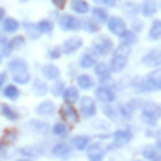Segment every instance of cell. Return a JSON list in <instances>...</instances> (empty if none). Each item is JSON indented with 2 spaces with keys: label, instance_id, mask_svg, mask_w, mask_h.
Instances as JSON below:
<instances>
[{
  "label": "cell",
  "instance_id": "1",
  "mask_svg": "<svg viewBox=\"0 0 161 161\" xmlns=\"http://www.w3.org/2000/svg\"><path fill=\"white\" fill-rule=\"evenodd\" d=\"M109 56H111V59H109V69H111V72L119 74V72L126 70V67H128L130 56H131V45H126V43L120 41V43L113 48V52Z\"/></svg>",
  "mask_w": 161,
  "mask_h": 161
},
{
  "label": "cell",
  "instance_id": "2",
  "mask_svg": "<svg viewBox=\"0 0 161 161\" xmlns=\"http://www.w3.org/2000/svg\"><path fill=\"white\" fill-rule=\"evenodd\" d=\"M161 119V106L154 100H148V102H143L141 106V122L145 126H152L156 128L158 122Z\"/></svg>",
  "mask_w": 161,
  "mask_h": 161
},
{
  "label": "cell",
  "instance_id": "3",
  "mask_svg": "<svg viewBox=\"0 0 161 161\" xmlns=\"http://www.w3.org/2000/svg\"><path fill=\"white\" fill-rule=\"evenodd\" d=\"M115 48V43H113V39L109 35H104V33H100L95 37V41H93V45H91V50H93V54L97 56V58H104V56H109Z\"/></svg>",
  "mask_w": 161,
  "mask_h": 161
},
{
  "label": "cell",
  "instance_id": "4",
  "mask_svg": "<svg viewBox=\"0 0 161 161\" xmlns=\"http://www.w3.org/2000/svg\"><path fill=\"white\" fill-rule=\"evenodd\" d=\"M95 98L102 104H108V102H115L117 100V87L113 81L108 83H100L95 85Z\"/></svg>",
  "mask_w": 161,
  "mask_h": 161
},
{
  "label": "cell",
  "instance_id": "5",
  "mask_svg": "<svg viewBox=\"0 0 161 161\" xmlns=\"http://www.w3.org/2000/svg\"><path fill=\"white\" fill-rule=\"evenodd\" d=\"M78 111H80V117L83 119H95L98 113V106H97V98L93 97H80L78 100Z\"/></svg>",
  "mask_w": 161,
  "mask_h": 161
},
{
  "label": "cell",
  "instance_id": "6",
  "mask_svg": "<svg viewBox=\"0 0 161 161\" xmlns=\"http://www.w3.org/2000/svg\"><path fill=\"white\" fill-rule=\"evenodd\" d=\"M58 24H59V28H61L63 32H80L81 30V20L74 15H69V13L59 15Z\"/></svg>",
  "mask_w": 161,
  "mask_h": 161
},
{
  "label": "cell",
  "instance_id": "7",
  "mask_svg": "<svg viewBox=\"0 0 161 161\" xmlns=\"http://www.w3.org/2000/svg\"><path fill=\"white\" fill-rule=\"evenodd\" d=\"M81 47H83V39L80 35H70V37H67L61 43V52L65 56H74Z\"/></svg>",
  "mask_w": 161,
  "mask_h": 161
},
{
  "label": "cell",
  "instance_id": "8",
  "mask_svg": "<svg viewBox=\"0 0 161 161\" xmlns=\"http://www.w3.org/2000/svg\"><path fill=\"white\" fill-rule=\"evenodd\" d=\"M106 26H108V32L111 35H117V37L128 28L124 17H119V15H109V19L106 20Z\"/></svg>",
  "mask_w": 161,
  "mask_h": 161
},
{
  "label": "cell",
  "instance_id": "9",
  "mask_svg": "<svg viewBox=\"0 0 161 161\" xmlns=\"http://www.w3.org/2000/svg\"><path fill=\"white\" fill-rule=\"evenodd\" d=\"M85 154H87V158L89 159H93V161H98V159H104V156L108 154L106 152V145L102 143V139L100 141H91L89 143V146L85 148Z\"/></svg>",
  "mask_w": 161,
  "mask_h": 161
},
{
  "label": "cell",
  "instance_id": "10",
  "mask_svg": "<svg viewBox=\"0 0 161 161\" xmlns=\"http://www.w3.org/2000/svg\"><path fill=\"white\" fill-rule=\"evenodd\" d=\"M111 141L119 146H126L133 141V130L131 128H119L111 133Z\"/></svg>",
  "mask_w": 161,
  "mask_h": 161
},
{
  "label": "cell",
  "instance_id": "11",
  "mask_svg": "<svg viewBox=\"0 0 161 161\" xmlns=\"http://www.w3.org/2000/svg\"><path fill=\"white\" fill-rule=\"evenodd\" d=\"M59 115H61V120H69V122H72V124H78L80 122V111L74 108V104H69V102H65L63 106L59 108Z\"/></svg>",
  "mask_w": 161,
  "mask_h": 161
},
{
  "label": "cell",
  "instance_id": "12",
  "mask_svg": "<svg viewBox=\"0 0 161 161\" xmlns=\"http://www.w3.org/2000/svg\"><path fill=\"white\" fill-rule=\"evenodd\" d=\"M141 65H145L148 69H158V67H161V50L152 48V50H148L146 54H143Z\"/></svg>",
  "mask_w": 161,
  "mask_h": 161
},
{
  "label": "cell",
  "instance_id": "13",
  "mask_svg": "<svg viewBox=\"0 0 161 161\" xmlns=\"http://www.w3.org/2000/svg\"><path fill=\"white\" fill-rule=\"evenodd\" d=\"M95 76L98 78L100 83H108V81H111V69H109V63H104V61H97L95 63Z\"/></svg>",
  "mask_w": 161,
  "mask_h": 161
},
{
  "label": "cell",
  "instance_id": "14",
  "mask_svg": "<svg viewBox=\"0 0 161 161\" xmlns=\"http://www.w3.org/2000/svg\"><path fill=\"white\" fill-rule=\"evenodd\" d=\"M146 83H148V89L150 93H156V91H161V67L158 69H152L148 74L145 76Z\"/></svg>",
  "mask_w": 161,
  "mask_h": 161
},
{
  "label": "cell",
  "instance_id": "15",
  "mask_svg": "<svg viewBox=\"0 0 161 161\" xmlns=\"http://www.w3.org/2000/svg\"><path fill=\"white\" fill-rule=\"evenodd\" d=\"M50 154H52L54 158H61V159H67V158H70V154H72V146H70V143L59 141V143L52 145V148H50Z\"/></svg>",
  "mask_w": 161,
  "mask_h": 161
},
{
  "label": "cell",
  "instance_id": "16",
  "mask_svg": "<svg viewBox=\"0 0 161 161\" xmlns=\"http://www.w3.org/2000/svg\"><path fill=\"white\" fill-rule=\"evenodd\" d=\"M0 28H2V33L4 35H13V33L19 32V28H20V22L13 19V17H4L2 20H0Z\"/></svg>",
  "mask_w": 161,
  "mask_h": 161
},
{
  "label": "cell",
  "instance_id": "17",
  "mask_svg": "<svg viewBox=\"0 0 161 161\" xmlns=\"http://www.w3.org/2000/svg\"><path fill=\"white\" fill-rule=\"evenodd\" d=\"M158 9H159L158 0H143L141 2V13L139 15H143L145 19H154L156 13H158Z\"/></svg>",
  "mask_w": 161,
  "mask_h": 161
},
{
  "label": "cell",
  "instance_id": "18",
  "mask_svg": "<svg viewBox=\"0 0 161 161\" xmlns=\"http://www.w3.org/2000/svg\"><path fill=\"white\" fill-rule=\"evenodd\" d=\"M41 76H43L45 80L54 81V80H58V78L61 76V70H59V67H58V65L45 63V65H41Z\"/></svg>",
  "mask_w": 161,
  "mask_h": 161
},
{
  "label": "cell",
  "instance_id": "19",
  "mask_svg": "<svg viewBox=\"0 0 161 161\" xmlns=\"http://www.w3.org/2000/svg\"><path fill=\"white\" fill-rule=\"evenodd\" d=\"M128 85H130V89H131V91H135L137 95H146V93H150L145 76H133V78L130 80Z\"/></svg>",
  "mask_w": 161,
  "mask_h": 161
},
{
  "label": "cell",
  "instance_id": "20",
  "mask_svg": "<svg viewBox=\"0 0 161 161\" xmlns=\"http://www.w3.org/2000/svg\"><path fill=\"white\" fill-rule=\"evenodd\" d=\"M76 85L80 87V91H91V89H95V78L87 72L76 74Z\"/></svg>",
  "mask_w": 161,
  "mask_h": 161
},
{
  "label": "cell",
  "instance_id": "21",
  "mask_svg": "<svg viewBox=\"0 0 161 161\" xmlns=\"http://www.w3.org/2000/svg\"><path fill=\"white\" fill-rule=\"evenodd\" d=\"M91 141H93L91 135H74V137H70V146L76 152H85V148L89 146Z\"/></svg>",
  "mask_w": 161,
  "mask_h": 161
},
{
  "label": "cell",
  "instance_id": "22",
  "mask_svg": "<svg viewBox=\"0 0 161 161\" xmlns=\"http://www.w3.org/2000/svg\"><path fill=\"white\" fill-rule=\"evenodd\" d=\"M70 9L74 15H87L91 13V4L87 0H70Z\"/></svg>",
  "mask_w": 161,
  "mask_h": 161
},
{
  "label": "cell",
  "instance_id": "23",
  "mask_svg": "<svg viewBox=\"0 0 161 161\" xmlns=\"http://www.w3.org/2000/svg\"><path fill=\"white\" fill-rule=\"evenodd\" d=\"M0 115L6 120H9V122H17L20 119V113L17 111L13 106H9V104H0Z\"/></svg>",
  "mask_w": 161,
  "mask_h": 161
},
{
  "label": "cell",
  "instance_id": "24",
  "mask_svg": "<svg viewBox=\"0 0 161 161\" xmlns=\"http://www.w3.org/2000/svg\"><path fill=\"white\" fill-rule=\"evenodd\" d=\"M122 13H124V17H128V19L139 17V13H141V4H137V2H133V0L124 2V4H122Z\"/></svg>",
  "mask_w": 161,
  "mask_h": 161
},
{
  "label": "cell",
  "instance_id": "25",
  "mask_svg": "<svg viewBox=\"0 0 161 161\" xmlns=\"http://www.w3.org/2000/svg\"><path fill=\"white\" fill-rule=\"evenodd\" d=\"M35 113H37L39 117H50V115H54V113H56V104H54V100H43V102L35 108Z\"/></svg>",
  "mask_w": 161,
  "mask_h": 161
},
{
  "label": "cell",
  "instance_id": "26",
  "mask_svg": "<svg viewBox=\"0 0 161 161\" xmlns=\"http://www.w3.org/2000/svg\"><path fill=\"white\" fill-rule=\"evenodd\" d=\"M28 128L30 131H33L35 135H47L50 131V126L45 122V120H37V119H32L30 122H28Z\"/></svg>",
  "mask_w": 161,
  "mask_h": 161
},
{
  "label": "cell",
  "instance_id": "27",
  "mask_svg": "<svg viewBox=\"0 0 161 161\" xmlns=\"http://www.w3.org/2000/svg\"><path fill=\"white\" fill-rule=\"evenodd\" d=\"M61 98H63L65 102H69V104H76V102L80 100V87H78V85H69V87H65Z\"/></svg>",
  "mask_w": 161,
  "mask_h": 161
},
{
  "label": "cell",
  "instance_id": "28",
  "mask_svg": "<svg viewBox=\"0 0 161 161\" xmlns=\"http://www.w3.org/2000/svg\"><path fill=\"white\" fill-rule=\"evenodd\" d=\"M97 61H98V58L93 54V50H85L80 56V59H78V65H80L81 69H93Z\"/></svg>",
  "mask_w": 161,
  "mask_h": 161
},
{
  "label": "cell",
  "instance_id": "29",
  "mask_svg": "<svg viewBox=\"0 0 161 161\" xmlns=\"http://www.w3.org/2000/svg\"><path fill=\"white\" fill-rule=\"evenodd\" d=\"M50 131H52L56 137H59V139H67L69 133H70L69 124H67L65 120H58V122H54V126H50Z\"/></svg>",
  "mask_w": 161,
  "mask_h": 161
},
{
  "label": "cell",
  "instance_id": "30",
  "mask_svg": "<svg viewBox=\"0 0 161 161\" xmlns=\"http://www.w3.org/2000/svg\"><path fill=\"white\" fill-rule=\"evenodd\" d=\"M141 156L145 159H152V161H161V150L156 145H146L141 148Z\"/></svg>",
  "mask_w": 161,
  "mask_h": 161
},
{
  "label": "cell",
  "instance_id": "31",
  "mask_svg": "<svg viewBox=\"0 0 161 161\" xmlns=\"http://www.w3.org/2000/svg\"><path fill=\"white\" fill-rule=\"evenodd\" d=\"M148 41H161V19H152V24L146 33Z\"/></svg>",
  "mask_w": 161,
  "mask_h": 161
},
{
  "label": "cell",
  "instance_id": "32",
  "mask_svg": "<svg viewBox=\"0 0 161 161\" xmlns=\"http://www.w3.org/2000/svg\"><path fill=\"white\" fill-rule=\"evenodd\" d=\"M11 80L15 81L17 85H26V83L32 81V74L28 72V69H24V70H15V72H11Z\"/></svg>",
  "mask_w": 161,
  "mask_h": 161
},
{
  "label": "cell",
  "instance_id": "33",
  "mask_svg": "<svg viewBox=\"0 0 161 161\" xmlns=\"http://www.w3.org/2000/svg\"><path fill=\"white\" fill-rule=\"evenodd\" d=\"M6 100H9V102H15L19 100L20 97V91H19V87H17V83H11V85H4V89L0 91Z\"/></svg>",
  "mask_w": 161,
  "mask_h": 161
},
{
  "label": "cell",
  "instance_id": "34",
  "mask_svg": "<svg viewBox=\"0 0 161 161\" xmlns=\"http://www.w3.org/2000/svg\"><path fill=\"white\" fill-rule=\"evenodd\" d=\"M91 15L93 19L100 22V24H106V20L109 19V11H108V8H104V6H97V8H91Z\"/></svg>",
  "mask_w": 161,
  "mask_h": 161
},
{
  "label": "cell",
  "instance_id": "35",
  "mask_svg": "<svg viewBox=\"0 0 161 161\" xmlns=\"http://www.w3.org/2000/svg\"><path fill=\"white\" fill-rule=\"evenodd\" d=\"M32 91L35 97H45L47 93H48V85H47V80L45 78H35V80L32 81Z\"/></svg>",
  "mask_w": 161,
  "mask_h": 161
},
{
  "label": "cell",
  "instance_id": "36",
  "mask_svg": "<svg viewBox=\"0 0 161 161\" xmlns=\"http://www.w3.org/2000/svg\"><path fill=\"white\" fill-rule=\"evenodd\" d=\"M81 30L95 35V33L100 32V22H97L93 17H89V19H83V20H81Z\"/></svg>",
  "mask_w": 161,
  "mask_h": 161
},
{
  "label": "cell",
  "instance_id": "37",
  "mask_svg": "<svg viewBox=\"0 0 161 161\" xmlns=\"http://www.w3.org/2000/svg\"><path fill=\"white\" fill-rule=\"evenodd\" d=\"M117 113H119V120H122V122H130L133 119V111L128 108V104H119Z\"/></svg>",
  "mask_w": 161,
  "mask_h": 161
},
{
  "label": "cell",
  "instance_id": "38",
  "mask_svg": "<svg viewBox=\"0 0 161 161\" xmlns=\"http://www.w3.org/2000/svg\"><path fill=\"white\" fill-rule=\"evenodd\" d=\"M24 32H26L24 35H26V37H30V39H33V41L41 37V32H39L37 24H35V22H30V20H26V22H24Z\"/></svg>",
  "mask_w": 161,
  "mask_h": 161
},
{
  "label": "cell",
  "instance_id": "39",
  "mask_svg": "<svg viewBox=\"0 0 161 161\" xmlns=\"http://www.w3.org/2000/svg\"><path fill=\"white\" fill-rule=\"evenodd\" d=\"M24 69H28V61L22 59V58H13V59H9V63H8V70H9V72L24 70Z\"/></svg>",
  "mask_w": 161,
  "mask_h": 161
},
{
  "label": "cell",
  "instance_id": "40",
  "mask_svg": "<svg viewBox=\"0 0 161 161\" xmlns=\"http://www.w3.org/2000/svg\"><path fill=\"white\" fill-rule=\"evenodd\" d=\"M102 113L108 117V120H113V122H117V120H119L117 106H113V102H108V104H104V106H102Z\"/></svg>",
  "mask_w": 161,
  "mask_h": 161
},
{
  "label": "cell",
  "instance_id": "41",
  "mask_svg": "<svg viewBox=\"0 0 161 161\" xmlns=\"http://www.w3.org/2000/svg\"><path fill=\"white\" fill-rule=\"evenodd\" d=\"M35 24H37L41 35H50V33L54 32V22H52L50 19H41V20H37Z\"/></svg>",
  "mask_w": 161,
  "mask_h": 161
},
{
  "label": "cell",
  "instance_id": "42",
  "mask_svg": "<svg viewBox=\"0 0 161 161\" xmlns=\"http://www.w3.org/2000/svg\"><path fill=\"white\" fill-rule=\"evenodd\" d=\"M65 87H67V85H65V81L58 78V80H54V81H52V85L48 87V93H52L54 97L58 98V97H61V95H63Z\"/></svg>",
  "mask_w": 161,
  "mask_h": 161
},
{
  "label": "cell",
  "instance_id": "43",
  "mask_svg": "<svg viewBox=\"0 0 161 161\" xmlns=\"http://www.w3.org/2000/svg\"><path fill=\"white\" fill-rule=\"evenodd\" d=\"M119 39H120L122 43H126V45H131V47H133V45L137 43V33L133 32V30H130V28H126L124 32L119 35Z\"/></svg>",
  "mask_w": 161,
  "mask_h": 161
},
{
  "label": "cell",
  "instance_id": "44",
  "mask_svg": "<svg viewBox=\"0 0 161 161\" xmlns=\"http://www.w3.org/2000/svg\"><path fill=\"white\" fill-rule=\"evenodd\" d=\"M9 45H11L13 50L24 48V45H26V35H17V33H13L11 39H9Z\"/></svg>",
  "mask_w": 161,
  "mask_h": 161
},
{
  "label": "cell",
  "instance_id": "45",
  "mask_svg": "<svg viewBox=\"0 0 161 161\" xmlns=\"http://www.w3.org/2000/svg\"><path fill=\"white\" fill-rule=\"evenodd\" d=\"M63 56V52H61V47H50L47 50V58H48V61H56V59H59Z\"/></svg>",
  "mask_w": 161,
  "mask_h": 161
},
{
  "label": "cell",
  "instance_id": "46",
  "mask_svg": "<svg viewBox=\"0 0 161 161\" xmlns=\"http://www.w3.org/2000/svg\"><path fill=\"white\" fill-rule=\"evenodd\" d=\"M143 28H145V22H143L141 19H137V17L131 19V28H130V30H133L135 33H141L143 32Z\"/></svg>",
  "mask_w": 161,
  "mask_h": 161
},
{
  "label": "cell",
  "instance_id": "47",
  "mask_svg": "<svg viewBox=\"0 0 161 161\" xmlns=\"http://www.w3.org/2000/svg\"><path fill=\"white\" fill-rule=\"evenodd\" d=\"M4 139H6L8 143H15L17 139H19V131H17V130H6V131H4Z\"/></svg>",
  "mask_w": 161,
  "mask_h": 161
},
{
  "label": "cell",
  "instance_id": "48",
  "mask_svg": "<svg viewBox=\"0 0 161 161\" xmlns=\"http://www.w3.org/2000/svg\"><path fill=\"white\" fill-rule=\"evenodd\" d=\"M126 104H128V108H130V109H131V111L135 113L137 109H141V106H143V100H141V98H131V100H128Z\"/></svg>",
  "mask_w": 161,
  "mask_h": 161
},
{
  "label": "cell",
  "instance_id": "49",
  "mask_svg": "<svg viewBox=\"0 0 161 161\" xmlns=\"http://www.w3.org/2000/svg\"><path fill=\"white\" fill-rule=\"evenodd\" d=\"M97 2V6H104V8H117L120 4V0H93Z\"/></svg>",
  "mask_w": 161,
  "mask_h": 161
},
{
  "label": "cell",
  "instance_id": "50",
  "mask_svg": "<svg viewBox=\"0 0 161 161\" xmlns=\"http://www.w3.org/2000/svg\"><path fill=\"white\" fill-rule=\"evenodd\" d=\"M0 52L4 54V56H11V52H13V48H11V45H9V41H6V39H2L0 41Z\"/></svg>",
  "mask_w": 161,
  "mask_h": 161
},
{
  "label": "cell",
  "instance_id": "51",
  "mask_svg": "<svg viewBox=\"0 0 161 161\" xmlns=\"http://www.w3.org/2000/svg\"><path fill=\"white\" fill-rule=\"evenodd\" d=\"M154 139H156V146L161 150V130H156V133H154Z\"/></svg>",
  "mask_w": 161,
  "mask_h": 161
},
{
  "label": "cell",
  "instance_id": "52",
  "mask_svg": "<svg viewBox=\"0 0 161 161\" xmlns=\"http://www.w3.org/2000/svg\"><path fill=\"white\" fill-rule=\"evenodd\" d=\"M6 81H8V72H0V91L4 89Z\"/></svg>",
  "mask_w": 161,
  "mask_h": 161
},
{
  "label": "cell",
  "instance_id": "53",
  "mask_svg": "<svg viewBox=\"0 0 161 161\" xmlns=\"http://www.w3.org/2000/svg\"><path fill=\"white\" fill-rule=\"evenodd\" d=\"M52 4H54L58 9H63L65 6H67V0H52Z\"/></svg>",
  "mask_w": 161,
  "mask_h": 161
},
{
  "label": "cell",
  "instance_id": "54",
  "mask_svg": "<svg viewBox=\"0 0 161 161\" xmlns=\"http://www.w3.org/2000/svg\"><path fill=\"white\" fill-rule=\"evenodd\" d=\"M154 133H156V131L152 130V126H148V128L145 130V137H154Z\"/></svg>",
  "mask_w": 161,
  "mask_h": 161
},
{
  "label": "cell",
  "instance_id": "55",
  "mask_svg": "<svg viewBox=\"0 0 161 161\" xmlns=\"http://www.w3.org/2000/svg\"><path fill=\"white\" fill-rule=\"evenodd\" d=\"M4 17H6V9H4V8H2V6H0V20H2V19H4Z\"/></svg>",
  "mask_w": 161,
  "mask_h": 161
},
{
  "label": "cell",
  "instance_id": "56",
  "mask_svg": "<svg viewBox=\"0 0 161 161\" xmlns=\"http://www.w3.org/2000/svg\"><path fill=\"white\" fill-rule=\"evenodd\" d=\"M2 58H4V54H2V52H0V65H2Z\"/></svg>",
  "mask_w": 161,
  "mask_h": 161
},
{
  "label": "cell",
  "instance_id": "57",
  "mask_svg": "<svg viewBox=\"0 0 161 161\" xmlns=\"http://www.w3.org/2000/svg\"><path fill=\"white\" fill-rule=\"evenodd\" d=\"M2 150H4V146H2V141H0V152H2Z\"/></svg>",
  "mask_w": 161,
  "mask_h": 161
},
{
  "label": "cell",
  "instance_id": "58",
  "mask_svg": "<svg viewBox=\"0 0 161 161\" xmlns=\"http://www.w3.org/2000/svg\"><path fill=\"white\" fill-rule=\"evenodd\" d=\"M19 2H22V4H24V2H28V0H19Z\"/></svg>",
  "mask_w": 161,
  "mask_h": 161
},
{
  "label": "cell",
  "instance_id": "59",
  "mask_svg": "<svg viewBox=\"0 0 161 161\" xmlns=\"http://www.w3.org/2000/svg\"><path fill=\"white\" fill-rule=\"evenodd\" d=\"M159 9H161V2H159Z\"/></svg>",
  "mask_w": 161,
  "mask_h": 161
}]
</instances>
